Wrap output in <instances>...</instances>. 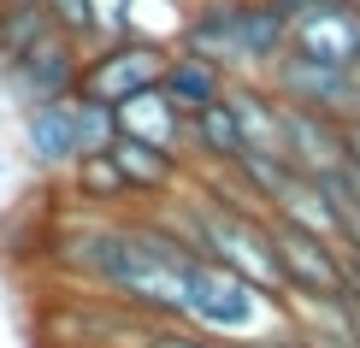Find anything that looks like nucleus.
<instances>
[{"instance_id":"nucleus-1","label":"nucleus","mask_w":360,"mask_h":348,"mask_svg":"<svg viewBox=\"0 0 360 348\" xmlns=\"http://www.w3.org/2000/svg\"><path fill=\"white\" fill-rule=\"evenodd\" d=\"M290 41V6L272 0H201L184 12L172 48L213 59L224 77H266V65Z\"/></svg>"},{"instance_id":"nucleus-2","label":"nucleus","mask_w":360,"mask_h":348,"mask_svg":"<svg viewBox=\"0 0 360 348\" xmlns=\"http://www.w3.org/2000/svg\"><path fill=\"white\" fill-rule=\"evenodd\" d=\"M184 325H195L201 337H219V342H254V337H266V330L283 325V301L266 295V290H254V283L236 278L231 266L195 254Z\"/></svg>"},{"instance_id":"nucleus-3","label":"nucleus","mask_w":360,"mask_h":348,"mask_svg":"<svg viewBox=\"0 0 360 348\" xmlns=\"http://www.w3.org/2000/svg\"><path fill=\"white\" fill-rule=\"evenodd\" d=\"M166 59H172V41H154V36H118V41H95L83 48V77H77V95L89 101H118L142 95L166 77Z\"/></svg>"},{"instance_id":"nucleus-4","label":"nucleus","mask_w":360,"mask_h":348,"mask_svg":"<svg viewBox=\"0 0 360 348\" xmlns=\"http://www.w3.org/2000/svg\"><path fill=\"white\" fill-rule=\"evenodd\" d=\"M266 231H272V254L283 271V301H342L349 254L313 231H295L290 219H272V213H266Z\"/></svg>"},{"instance_id":"nucleus-5","label":"nucleus","mask_w":360,"mask_h":348,"mask_svg":"<svg viewBox=\"0 0 360 348\" xmlns=\"http://www.w3.org/2000/svg\"><path fill=\"white\" fill-rule=\"evenodd\" d=\"M283 48L302 59H319V65L354 71L360 65V0H295Z\"/></svg>"},{"instance_id":"nucleus-6","label":"nucleus","mask_w":360,"mask_h":348,"mask_svg":"<svg viewBox=\"0 0 360 348\" xmlns=\"http://www.w3.org/2000/svg\"><path fill=\"white\" fill-rule=\"evenodd\" d=\"M266 89L290 107H313V112H331V118H354L360 112V83L354 71H337V65H319V59H302L283 48L272 65H266Z\"/></svg>"},{"instance_id":"nucleus-7","label":"nucleus","mask_w":360,"mask_h":348,"mask_svg":"<svg viewBox=\"0 0 360 348\" xmlns=\"http://www.w3.org/2000/svg\"><path fill=\"white\" fill-rule=\"evenodd\" d=\"M77 77H83V41H71L65 30H48V36L30 48L18 65L6 71V83L18 89L24 107H36V101H65L77 95Z\"/></svg>"},{"instance_id":"nucleus-8","label":"nucleus","mask_w":360,"mask_h":348,"mask_svg":"<svg viewBox=\"0 0 360 348\" xmlns=\"http://www.w3.org/2000/svg\"><path fill=\"white\" fill-rule=\"evenodd\" d=\"M283 160H290L295 172H307V177L342 172V165H349V154H342V118L283 101Z\"/></svg>"},{"instance_id":"nucleus-9","label":"nucleus","mask_w":360,"mask_h":348,"mask_svg":"<svg viewBox=\"0 0 360 348\" xmlns=\"http://www.w3.org/2000/svg\"><path fill=\"white\" fill-rule=\"evenodd\" d=\"M24 154L41 172H65L77 160V107H71V95L24 107Z\"/></svg>"},{"instance_id":"nucleus-10","label":"nucleus","mask_w":360,"mask_h":348,"mask_svg":"<svg viewBox=\"0 0 360 348\" xmlns=\"http://www.w3.org/2000/svg\"><path fill=\"white\" fill-rule=\"evenodd\" d=\"M118 136H130V142H148V148H166V154L184 160V112L166 101V89H142V95L118 101Z\"/></svg>"},{"instance_id":"nucleus-11","label":"nucleus","mask_w":360,"mask_h":348,"mask_svg":"<svg viewBox=\"0 0 360 348\" xmlns=\"http://www.w3.org/2000/svg\"><path fill=\"white\" fill-rule=\"evenodd\" d=\"M107 154H112L118 172H124L130 201H136V195H154V201H166V195H177V183H184V160L166 154V148H148V142H130V136H118Z\"/></svg>"},{"instance_id":"nucleus-12","label":"nucleus","mask_w":360,"mask_h":348,"mask_svg":"<svg viewBox=\"0 0 360 348\" xmlns=\"http://www.w3.org/2000/svg\"><path fill=\"white\" fill-rule=\"evenodd\" d=\"M160 89H166V101H172V107L189 118V112H201V107H213V101H224L231 77H224L213 59H195V53H184V48H172Z\"/></svg>"},{"instance_id":"nucleus-13","label":"nucleus","mask_w":360,"mask_h":348,"mask_svg":"<svg viewBox=\"0 0 360 348\" xmlns=\"http://www.w3.org/2000/svg\"><path fill=\"white\" fill-rule=\"evenodd\" d=\"M65 177H71V195L89 207H118V201H130V189H124V172L112 165V154H77L65 165Z\"/></svg>"},{"instance_id":"nucleus-14","label":"nucleus","mask_w":360,"mask_h":348,"mask_svg":"<svg viewBox=\"0 0 360 348\" xmlns=\"http://www.w3.org/2000/svg\"><path fill=\"white\" fill-rule=\"evenodd\" d=\"M48 30H53V24H48V12H41V6H36V12H0V77H6V71L18 65V59L36 48Z\"/></svg>"},{"instance_id":"nucleus-15","label":"nucleus","mask_w":360,"mask_h":348,"mask_svg":"<svg viewBox=\"0 0 360 348\" xmlns=\"http://www.w3.org/2000/svg\"><path fill=\"white\" fill-rule=\"evenodd\" d=\"M71 107H77V154H107L118 142V112L89 95H71Z\"/></svg>"},{"instance_id":"nucleus-16","label":"nucleus","mask_w":360,"mask_h":348,"mask_svg":"<svg viewBox=\"0 0 360 348\" xmlns=\"http://www.w3.org/2000/svg\"><path fill=\"white\" fill-rule=\"evenodd\" d=\"M41 12H48L53 30H65L71 41L89 48V0H41Z\"/></svg>"},{"instance_id":"nucleus-17","label":"nucleus","mask_w":360,"mask_h":348,"mask_svg":"<svg viewBox=\"0 0 360 348\" xmlns=\"http://www.w3.org/2000/svg\"><path fill=\"white\" fill-rule=\"evenodd\" d=\"M337 313H342V330L360 342V260H349V278H342V301H337Z\"/></svg>"},{"instance_id":"nucleus-18","label":"nucleus","mask_w":360,"mask_h":348,"mask_svg":"<svg viewBox=\"0 0 360 348\" xmlns=\"http://www.w3.org/2000/svg\"><path fill=\"white\" fill-rule=\"evenodd\" d=\"M342 154H349V165L360 172V118H342Z\"/></svg>"},{"instance_id":"nucleus-19","label":"nucleus","mask_w":360,"mask_h":348,"mask_svg":"<svg viewBox=\"0 0 360 348\" xmlns=\"http://www.w3.org/2000/svg\"><path fill=\"white\" fill-rule=\"evenodd\" d=\"M41 0H0V12H36Z\"/></svg>"},{"instance_id":"nucleus-20","label":"nucleus","mask_w":360,"mask_h":348,"mask_svg":"<svg viewBox=\"0 0 360 348\" xmlns=\"http://www.w3.org/2000/svg\"><path fill=\"white\" fill-rule=\"evenodd\" d=\"M236 348H243V342H236Z\"/></svg>"}]
</instances>
